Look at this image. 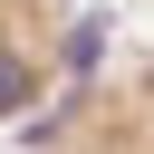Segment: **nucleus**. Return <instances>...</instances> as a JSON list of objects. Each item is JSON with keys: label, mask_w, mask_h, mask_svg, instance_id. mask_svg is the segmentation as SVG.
<instances>
[{"label": "nucleus", "mask_w": 154, "mask_h": 154, "mask_svg": "<svg viewBox=\"0 0 154 154\" xmlns=\"http://www.w3.org/2000/svg\"><path fill=\"white\" fill-rule=\"evenodd\" d=\"M19 154H154V58L96 67L48 106L19 96Z\"/></svg>", "instance_id": "nucleus-1"}]
</instances>
